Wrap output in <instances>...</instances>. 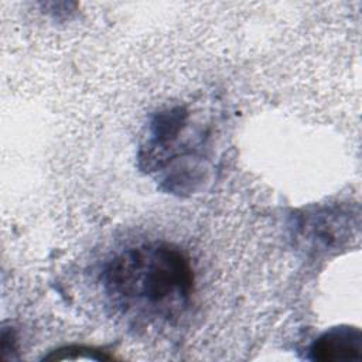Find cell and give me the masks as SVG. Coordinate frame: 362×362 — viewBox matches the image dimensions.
I'll use <instances>...</instances> for the list:
<instances>
[{"mask_svg":"<svg viewBox=\"0 0 362 362\" xmlns=\"http://www.w3.org/2000/svg\"><path fill=\"white\" fill-rule=\"evenodd\" d=\"M83 352H90V354H95L98 355L102 361L105 359H110L112 356L105 354L103 351L100 349H95L92 346H83V345H69V346H64V348H59V349H55L52 351L49 355L44 356V359L47 361H64V359H76L78 356L79 358H83L85 355H82Z\"/></svg>","mask_w":362,"mask_h":362,"instance_id":"obj_3","label":"cell"},{"mask_svg":"<svg viewBox=\"0 0 362 362\" xmlns=\"http://www.w3.org/2000/svg\"><path fill=\"white\" fill-rule=\"evenodd\" d=\"M1 354L3 359H14L17 354V338L13 329L7 331L3 328L1 331Z\"/></svg>","mask_w":362,"mask_h":362,"instance_id":"obj_4","label":"cell"},{"mask_svg":"<svg viewBox=\"0 0 362 362\" xmlns=\"http://www.w3.org/2000/svg\"><path fill=\"white\" fill-rule=\"evenodd\" d=\"M308 358L320 362H359L362 359V332L358 327L338 325L313 341Z\"/></svg>","mask_w":362,"mask_h":362,"instance_id":"obj_2","label":"cell"},{"mask_svg":"<svg viewBox=\"0 0 362 362\" xmlns=\"http://www.w3.org/2000/svg\"><path fill=\"white\" fill-rule=\"evenodd\" d=\"M102 286L110 305L129 321L170 322L189 304L194 270L180 247L165 242L144 243L109 260Z\"/></svg>","mask_w":362,"mask_h":362,"instance_id":"obj_1","label":"cell"}]
</instances>
